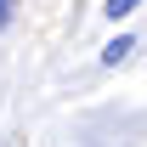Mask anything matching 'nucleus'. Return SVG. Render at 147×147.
<instances>
[{"label": "nucleus", "instance_id": "2", "mask_svg": "<svg viewBox=\"0 0 147 147\" xmlns=\"http://www.w3.org/2000/svg\"><path fill=\"white\" fill-rule=\"evenodd\" d=\"M136 6H142V0H108V6H102V11H108V17L119 23V17H130V11H136Z\"/></svg>", "mask_w": 147, "mask_h": 147}, {"label": "nucleus", "instance_id": "1", "mask_svg": "<svg viewBox=\"0 0 147 147\" xmlns=\"http://www.w3.org/2000/svg\"><path fill=\"white\" fill-rule=\"evenodd\" d=\"M130 51H136V40H130V34H119V40H108V45H102V62L113 68V62H125Z\"/></svg>", "mask_w": 147, "mask_h": 147}, {"label": "nucleus", "instance_id": "3", "mask_svg": "<svg viewBox=\"0 0 147 147\" xmlns=\"http://www.w3.org/2000/svg\"><path fill=\"white\" fill-rule=\"evenodd\" d=\"M6 23H11V0H0V28H6Z\"/></svg>", "mask_w": 147, "mask_h": 147}]
</instances>
